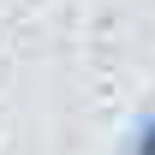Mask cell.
I'll use <instances>...</instances> for the list:
<instances>
[{"instance_id": "obj_1", "label": "cell", "mask_w": 155, "mask_h": 155, "mask_svg": "<svg viewBox=\"0 0 155 155\" xmlns=\"http://www.w3.org/2000/svg\"><path fill=\"white\" fill-rule=\"evenodd\" d=\"M125 155H155V119H143V125L131 131V149Z\"/></svg>"}]
</instances>
